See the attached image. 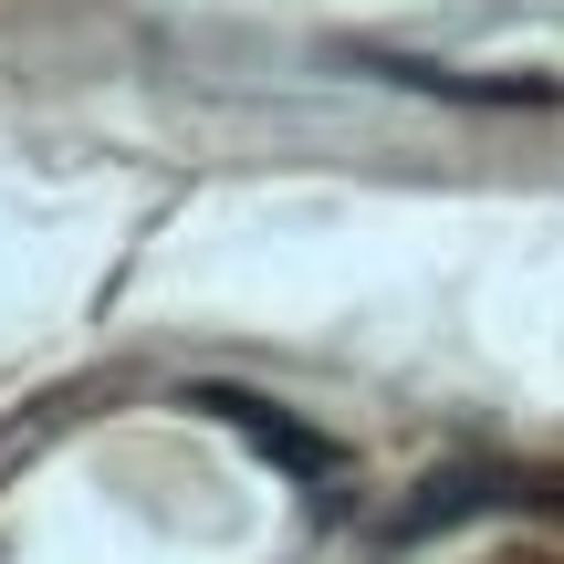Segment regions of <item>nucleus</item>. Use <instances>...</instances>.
Returning <instances> with one entry per match:
<instances>
[{"label": "nucleus", "mask_w": 564, "mask_h": 564, "mask_svg": "<svg viewBox=\"0 0 564 564\" xmlns=\"http://www.w3.org/2000/svg\"><path fill=\"white\" fill-rule=\"evenodd\" d=\"M366 63L419 84V95H460V105H564V84H544V74H449V63H398V53H366Z\"/></svg>", "instance_id": "obj_3"}, {"label": "nucleus", "mask_w": 564, "mask_h": 564, "mask_svg": "<svg viewBox=\"0 0 564 564\" xmlns=\"http://www.w3.org/2000/svg\"><path fill=\"white\" fill-rule=\"evenodd\" d=\"M491 502H544V491H533V481H512L502 460H449L440 481H429L419 502L398 512V533H387L377 554H408V544H429V533H449L460 512H491Z\"/></svg>", "instance_id": "obj_2"}, {"label": "nucleus", "mask_w": 564, "mask_h": 564, "mask_svg": "<svg viewBox=\"0 0 564 564\" xmlns=\"http://www.w3.org/2000/svg\"><path fill=\"white\" fill-rule=\"evenodd\" d=\"M188 408H209V419H230L241 440H262V460L282 470V481H303V491H335L345 481V449L324 440V429H303V419H282V408L262 398V387H188Z\"/></svg>", "instance_id": "obj_1"}]
</instances>
